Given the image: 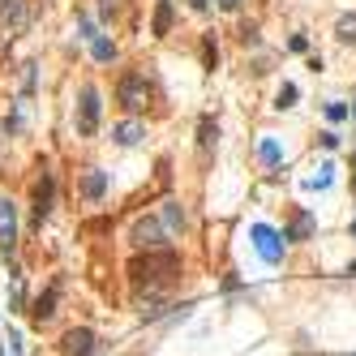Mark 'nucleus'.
<instances>
[{
  "instance_id": "f257e3e1",
  "label": "nucleus",
  "mask_w": 356,
  "mask_h": 356,
  "mask_svg": "<svg viewBox=\"0 0 356 356\" xmlns=\"http://www.w3.org/2000/svg\"><path fill=\"white\" fill-rule=\"evenodd\" d=\"M176 275H181V257L172 249H147V253H138L134 262H129V279H134L138 292H159V288H168Z\"/></svg>"
},
{
  "instance_id": "f03ea898",
  "label": "nucleus",
  "mask_w": 356,
  "mask_h": 356,
  "mask_svg": "<svg viewBox=\"0 0 356 356\" xmlns=\"http://www.w3.org/2000/svg\"><path fill=\"white\" fill-rule=\"evenodd\" d=\"M116 99H120L125 112H142V107H147V99H151L147 77H142V73H125L120 82H116Z\"/></svg>"
},
{
  "instance_id": "7ed1b4c3",
  "label": "nucleus",
  "mask_w": 356,
  "mask_h": 356,
  "mask_svg": "<svg viewBox=\"0 0 356 356\" xmlns=\"http://www.w3.org/2000/svg\"><path fill=\"white\" fill-rule=\"evenodd\" d=\"M26 22H30L26 0H0V35L5 39H18L26 30Z\"/></svg>"
},
{
  "instance_id": "20e7f679",
  "label": "nucleus",
  "mask_w": 356,
  "mask_h": 356,
  "mask_svg": "<svg viewBox=\"0 0 356 356\" xmlns=\"http://www.w3.org/2000/svg\"><path fill=\"white\" fill-rule=\"evenodd\" d=\"M249 236H253V249H257V257H262V262L275 266V262L283 257V240H279V232H275V228H266V223H253Z\"/></svg>"
},
{
  "instance_id": "39448f33",
  "label": "nucleus",
  "mask_w": 356,
  "mask_h": 356,
  "mask_svg": "<svg viewBox=\"0 0 356 356\" xmlns=\"http://www.w3.org/2000/svg\"><path fill=\"white\" fill-rule=\"evenodd\" d=\"M94 129H99V90L82 86V103H77V134L90 138Z\"/></svg>"
},
{
  "instance_id": "423d86ee",
  "label": "nucleus",
  "mask_w": 356,
  "mask_h": 356,
  "mask_svg": "<svg viewBox=\"0 0 356 356\" xmlns=\"http://www.w3.org/2000/svg\"><path fill=\"white\" fill-rule=\"evenodd\" d=\"M60 352H64V356H94V331H90V327H73V331H64Z\"/></svg>"
},
{
  "instance_id": "0eeeda50",
  "label": "nucleus",
  "mask_w": 356,
  "mask_h": 356,
  "mask_svg": "<svg viewBox=\"0 0 356 356\" xmlns=\"http://www.w3.org/2000/svg\"><path fill=\"white\" fill-rule=\"evenodd\" d=\"M52 202H56V181H52V172H43V181L35 185V223L52 215Z\"/></svg>"
},
{
  "instance_id": "6e6552de",
  "label": "nucleus",
  "mask_w": 356,
  "mask_h": 356,
  "mask_svg": "<svg viewBox=\"0 0 356 356\" xmlns=\"http://www.w3.org/2000/svg\"><path fill=\"white\" fill-rule=\"evenodd\" d=\"M134 240L142 249H164V228H159V219H138L134 223Z\"/></svg>"
},
{
  "instance_id": "1a4fd4ad",
  "label": "nucleus",
  "mask_w": 356,
  "mask_h": 356,
  "mask_svg": "<svg viewBox=\"0 0 356 356\" xmlns=\"http://www.w3.org/2000/svg\"><path fill=\"white\" fill-rule=\"evenodd\" d=\"M309 236H314V215H309V210H296L292 223H288V236L283 240H309Z\"/></svg>"
},
{
  "instance_id": "9d476101",
  "label": "nucleus",
  "mask_w": 356,
  "mask_h": 356,
  "mask_svg": "<svg viewBox=\"0 0 356 356\" xmlns=\"http://www.w3.org/2000/svg\"><path fill=\"white\" fill-rule=\"evenodd\" d=\"M18 223H13V202H0V249H13Z\"/></svg>"
},
{
  "instance_id": "9b49d317",
  "label": "nucleus",
  "mask_w": 356,
  "mask_h": 356,
  "mask_svg": "<svg viewBox=\"0 0 356 356\" xmlns=\"http://www.w3.org/2000/svg\"><path fill=\"white\" fill-rule=\"evenodd\" d=\"M112 138H116V142H120V147H138V142H142V138H147V129H142L138 120H120L116 129H112Z\"/></svg>"
},
{
  "instance_id": "f8f14e48",
  "label": "nucleus",
  "mask_w": 356,
  "mask_h": 356,
  "mask_svg": "<svg viewBox=\"0 0 356 356\" xmlns=\"http://www.w3.org/2000/svg\"><path fill=\"white\" fill-rule=\"evenodd\" d=\"M103 189H107V176H103L99 168H90V172L82 176V198L94 202V198H103Z\"/></svg>"
},
{
  "instance_id": "ddd939ff",
  "label": "nucleus",
  "mask_w": 356,
  "mask_h": 356,
  "mask_svg": "<svg viewBox=\"0 0 356 356\" xmlns=\"http://www.w3.org/2000/svg\"><path fill=\"white\" fill-rule=\"evenodd\" d=\"M172 0H159L155 5V39H164V35H172Z\"/></svg>"
},
{
  "instance_id": "4468645a",
  "label": "nucleus",
  "mask_w": 356,
  "mask_h": 356,
  "mask_svg": "<svg viewBox=\"0 0 356 356\" xmlns=\"http://www.w3.org/2000/svg\"><path fill=\"white\" fill-rule=\"evenodd\" d=\"M215 138H219V125L210 120V116H202V125H198V151H202V155H210Z\"/></svg>"
},
{
  "instance_id": "2eb2a0df",
  "label": "nucleus",
  "mask_w": 356,
  "mask_h": 356,
  "mask_svg": "<svg viewBox=\"0 0 356 356\" xmlns=\"http://www.w3.org/2000/svg\"><path fill=\"white\" fill-rule=\"evenodd\" d=\"M52 305H56V288H52V292H43V296L35 301V309H30V314H35V322H47V318H52V314H56Z\"/></svg>"
},
{
  "instance_id": "dca6fc26",
  "label": "nucleus",
  "mask_w": 356,
  "mask_h": 356,
  "mask_svg": "<svg viewBox=\"0 0 356 356\" xmlns=\"http://www.w3.org/2000/svg\"><path fill=\"white\" fill-rule=\"evenodd\" d=\"M257 159H262V164H279V142L262 138V142H257Z\"/></svg>"
},
{
  "instance_id": "f3484780",
  "label": "nucleus",
  "mask_w": 356,
  "mask_h": 356,
  "mask_svg": "<svg viewBox=\"0 0 356 356\" xmlns=\"http://www.w3.org/2000/svg\"><path fill=\"white\" fill-rule=\"evenodd\" d=\"M339 39H344V43H356V13H348V18H339Z\"/></svg>"
},
{
  "instance_id": "a211bd4d",
  "label": "nucleus",
  "mask_w": 356,
  "mask_h": 356,
  "mask_svg": "<svg viewBox=\"0 0 356 356\" xmlns=\"http://www.w3.org/2000/svg\"><path fill=\"white\" fill-rule=\"evenodd\" d=\"M331 172H335L331 164H327V168H318V176H309V181H305V189H327V185H331Z\"/></svg>"
},
{
  "instance_id": "6ab92c4d",
  "label": "nucleus",
  "mask_w": 356,
  "mask_h": 356,
  "mask_svg": "<svg viewBox=\"0 0 356 356\" xmlns=\"http://www.w3.org/2000/svg\"><path fill=\"white\" fill-rule=\"evenodd\" d=\"M164 223H168V228H181V223H185L181 206H172V202H168V210H164Z\"/></svg>"
},
{
  "instance_id": "aec40b11",
  "label": "nucleus",
  "mask_w": 356,
  "mask_h": 356,
  "mask_svg": "<svg viewBox=\"0 0 356 356\" xmlns=\"http://www.w3.org/2000/svg\"><path fill=\"white\" fill-rule=\"evenodd\" d=\"M292 103H296V86L288 82V86L279 90V99H275V107H292Z\"/></svg>"
},
{
  "instance_id": "412c9836",
  "label": "nucleus",
  "mask_w": 356,
  "mask_h": 356,
  "mask_svg": "<svg viewBox=\"0 0 356 356\" xmlns=\"http://www.w3.org/2000/svg\"><path fill=\"white\" fill-rule=\"evenodd\" d=\"M202 60H206V69H215V60H219V52H215V43H202Z\"/></svg>"
},
{
  "instance_id": "4be33fe9",
  "label": "nucleus",
  "mask_w": 356,
  "mask_h": 356,
  "mask_svg": "<svg viewBox=\"0 0 356 356\" xmlns=\"http://www.w3.org/2000/svg\"><path fill=\"white\" fill-rule=\"evenodd\" d=\"M94 60H112V43L107 39H94Z\"/></svg>"
},
{
  "instance_id": "5701e85b",
  "label": "nucleus",
  "mask_w": 356,
  "mask_h": 356,
  "mask_svg": "<svg viewBox=\"0 0 356 356\" xmlns=\"http://www.w3.org/2000/svg\"><path fill=\"white\" fill-rule=\"evenodd\" d=\"M327 116H331V120H344V116H348V107H344V103H331V107H327Z\"/></svg>"
},
{
  "instance_id": "b1692460",
  "label": "nucleus",
  "mask_w": 356,
  "mask_h": 356,
  "mask_svg": "<svg viewBox=\"0 0 356 356\" xmlns=\"http://www.w3.org/2000/svg\"><path fill=\"white\" fill-rule=\"evenodd\" d=\"M189 9H198V13H206V9H210V0H189Z\"/></svg>"
},
{
  "instance_id": "393cba45",
  "label": "nucleus",
  "mask_w": 356,
  "mask_h": 356,
  "mask_svg": "<svg viewBox=\"0 0 356 356\" xmlns=\"http://www.w3.org/2000/svg\"><path fill=\"white\" fill-rule=\"evenodd\" d=\"M219 9H228V13H236V9H240V0H219Z\"/></svg>"
},
{
  "instance_id": "a878e982",
  "label": "nucleus",
  "mask_w": 356,
  "mask_h": 356,
  "mask_svg": "<svg viewBox=\"0 0 356 356\" xmlns=\"http://www.w3.org/2000/svg\"><path fill=\"white\" fill-rule=\"evenodd\" d=\"M352 116H356V103H352Z\"/></svg>"
},
{
  "instance_id": "bb28decb",
  "label": "nucleus",
  "mask_w": 356,
  "mask_h": 356,
  "mask_svg": "<svg viewBox=\"0 0 356 356\" xmlns=\"http://www.w3.org/2000/svg\"><path fill=\"white\" fill-rule=\"evenodd\" d=\"M352 232H356V223H352Z\"/></svg>"
},
{
  "instance_id": "cd10ccee",
  "label": "nucleus",
  "mask_w": 356,
  "mask_h": 356,
  "mask_svg": "<svg viewBox=\"0 0 356 356\" xmlns=\"http://www.w3.org/2000/svg\"><path fill=\"white\" fill-rule=\"evenodd\" d=\"M352 189H356V181H352Z\"/></svg>"
},
{
  "instance_id": "c85d7f7f",
  "label": "nucleus",
  "mask_w": 356,
  "mask_h": 356,
  "mask_svg": "<svg viewBox=\"0 0 356 356\" xmlns=\"http://www.w3.org/2000/svg\"><path fill=\"white\" fill-rule=\"evenodd\" d=\"M0 129H5V125H0Z\"/></svg>"
}]
</instances>
